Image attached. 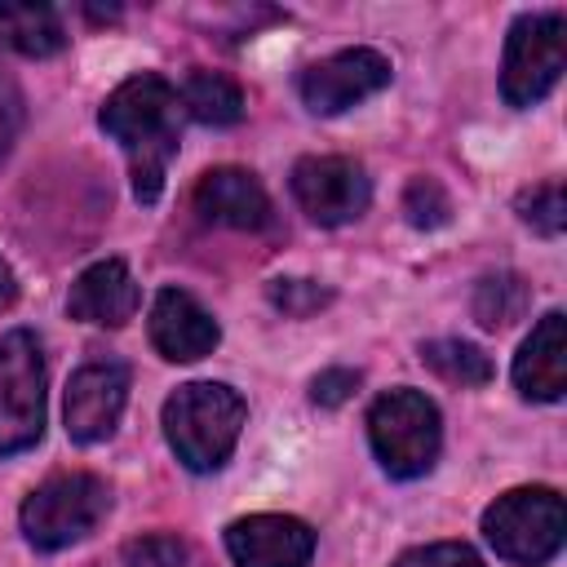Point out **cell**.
Here are the masks:
<instances>
[{
    "instance_id": "1",
    "label": "cell",
    "mask_w": 567,
    "mask_h": 567,
    "mask_svg": "<svg viewBox=\"0 0 567 567\" xmlns=\"http://www.w3.org/2000/svg\"><path fill=\"white\" fill-rule=\"evenodd\" d=\"M97 124L111 142H120L133 177V199L155 204L164 190L168 159L177 155V128H182V97L177 89L155 75H128L124 84L111 89V97L97 111Z\"/></svg>"
},
{
    "instance_id": "2",
    "label": "cell",
    "mask_w": 567,
    "mask_h": 567,
    "mask_svg": "<svg viewBox=\"0 0 567 567\" xmlns=\"http://www.w3.org/2000/svg\"><path fill=\"white\" fill-rule=\"evenodd\" d=\"M248 403L221 381H186L164 399V439L195 474H213L230 461Z\"/></svg>"
},
{
    "instance_id": "3",
    "label": "cell",
    "mask_w": 567,
    "mask_h": 567,
    "mask_svg": "<svg viewBox=\"0 0 567 567\" xmlns=\"http://www.w3.org/2000/svg\"><path fill=\"white\" fill-rule=\"evenodd\" d=\"M368 439L390 478H421L439 461L443 421H439V408L421 390L399 385V390L377 394V403L368 408Z\"/></svg>"
},
{
    "instance_id": "4",
    "label": "cell",
    "mask_w": 567,
    "mask_h": 567,
    "mask_svg": "<svg viewBox=\"0 0 567 567\" xmlns=\"http://www.w3.org/2000/svg\"><path fill=\"white\" fill-rule=\"evenodd\" d=\"M111 509V487L89 470H66L44 478L18 509L27 545L53 554L75 540H84Z\"/></svg>"
},
{
    "instance_id": "5",
    "label": "cell",
    "mask_w": 567,
    "mask_h": 567,
    "mask_svg": "<svg viewBox=\"0 0 567 567\" xmlns=\"http://www.w3.org/2000/svg\"><path fill=\"white\" fill-rule=\"evenodd\" d=\"M487 545L514 567H545L567 540V509L554 487H514L483 509Z\"/></svg>"
},
{
    "instance_id": "6",
    "label": "cell",
    "mask_w": 567,
    "mask_h": 567,
    "mask_svg": "<svg viewBox=\"0 0 567 567\" xmlns=\"http://www.w3.org/2000/svg\"><path fill=\"white\" fill-rule=\"evenodd\" d=\"M567 18L558 9L514 18L501 62V97L509 106H536L567 66Z\"/></svg>"
},
{
    "instance_id": "7",
    "label": "cell",
    "mask_w": 567,
    "mask_h": 567,
    "mask_svg": "<svg viewBox=\"0 0 567 567\" xmlns=\"http://www.w3.org/2000/svg\"><path fill=\"white\" fill-rule=\"evenodd\" d=\"M44 434V350L35 332L0 337V456L35 447Z\"/></svg>"
},
{
    "instance_id": "8",
    "label": "cell",
    "mask_w": 567,
    "mask_h": 567,
    "mask_svg": "<svg viewBox=\"0 0 567 567\" xmlns=\"http://www.w3.org/2000/svg\"><path fill=\"white\" fill-rule=\"evenodd\" d=\"M292 195L301 213L319 226H346L368 213L372 182L359 159L346 155H306L292 164Z\"/></svg>"
},
{
    "instance_id": "9",
    "label": "cell",
    "mask_w": 567,
    "mask_h": 567,
    "mask_svg": "<svg viewBox=\"0 0 567 567\" xmlns=\"http://www.w3.org/2000/svg\"><path fill=\"white\" fill-rule=\"evenodd\" d=\"M390 75H394L390 58L381 49H363L359 44V49H341L332 58L310 62L301 71V80H297V93H301L306 111H315V115H341L354 102L381 93L390 84Z\"/></svg>"
},
{
    "instance_id": "10",
    "label": "cell",
    "mask_w": 567,
    "mask_h": 567,
    "mask_svg": "<svg viewBox=\"0 0 567 567\" xmlns=\"http://www.w3.org/2000/svg\"><path fill=\"white\" fill-rule=\"evenodd\" d=\"M128 403V368L115 359H93L71 372L62 394V421L71 443H102L115 434Z\"/></svg>"
},
{
    "instance_id": "11",
    "label": "cell",
    "mask_w": 567,
    "mask_h": 567,
    "mask_svg": "<svg viewBox=\"0 0 567 567\" xmlns=\"http://www.w3.org/2000/svg\"><path fill=\"white\" fill-rule=\"evenodd\" d=\"M226 554L235 567H310L315 532L292 514H248L226 527Z\"/></svg>"
},
{
    "instance_id": "12",
    "label": "cell",
    "mask_w": 567,
    "mask_h": 567,
    "mask_svg": "<svg viewBox=\"0 0 567 567\" xmlns=\"http://www.w3.org/2000/svg\"><path fill=\"white\" fill-rule=\"evenodd\" d=\"M217 341H221L217 319L186 288H159L155 292V301H151V346L168 363H195V359L213 354Z\"/></svg>"
},
{
    "instance_id": "13",
    "label": "cell",
    "mask_w": 567,
    "mask_h": 567,
    "mask_svg": "<svg viewBox=\"0 0 567 567\" xmlns=\"http://www.w3.org/2000/svg\"><path fill=\"white\" fill-rule=\"evenodd\" d=\"M195 213L213 226H230V230H261L270 221V195L266 186L248 173V168H208L199 182H195V195H190Z\"/></svg>"
},
{
    "instance_id": "14",
    "label": "cell",
    "mask_w": 567,
    "mask_h": 567,
    "mask_svg": "<svg viewBox=\"0 0 567 567\" xmlns=\"http://www.w3.org/2000/svg\"><path fill=\"white\" fill-rule=\"evenodd\" d=\"M514 385L523 399L558 403L567 390V319L563 310H545L536 328L523 337L514 354Z\"/></svg>"
},
{
    "instance_id": "15",
    "label": "cell",
    "mask_w": 567,
    "mask_h": 567,
    "mask_svg": "<svg viewBox=\"0 0 567 567\" xmlns=\"http://www.w3.org/2000/svg\"><path fill=\"white\" fill-rule=\"evenodd\" d=\"M137 279L128 275V266L120 257L93 261L75 275L71 292H66V315L80 323H97V328H120L137 315Z\"/></svg>"
},
{
    "instance_id": "16",
    "label": "cell",
    "mask_w": 567,
    "mask_h": 567,
    "mask_svg": "<svg viewBox=\"0 0 567 567\" xmlns=\"http://www.w3.org/2000/svg\"><path fill=\"white\" fill-rule=\"evenodd\" d=\"M0 40L22 58H53L66 49V27L53 4L0 0Z\"/></svg>"
},
{
    "instance_id": "17",
    "label": "cell",
    "mask_w": 567,
    "mask_h": 567,
    "mask_svg": "<svg viewBox=\"0 0 567 567\" xmlns=\"http://www.w3.org/2000/svg\"><path fill=\"white\" fill-rule=\"evenodd\" d=\"M177 97H182V111H186L190 120L208 124V128L239 124V115H244V89H239L230 75H221V71L195 66V71L186 75V84H182Z\"/></svg>"
},
{
    "instance_id": "18",
    "label": "cell",
    "mask_w": 567,
    "mask_h": 567,
    "mask_svg": "<svg viewBox=\"0 0 567 567\" xmlns=\"http://www.w3.org/2000/svg\"><path fill=\"white\" fill-rule=\"evenodd\" d=\"M421 363L452 381V385H487L492 381V359L474 346V341H461V337H434V341H421Z\"/></svg>"
},
{
    "instance_id": "19",
    "label": "cell",
    "mask_w": 567,
    "mask_h": 567,
    "mask_svg": "<svg viewBox=\"0 0 567 567\" xmlns=\"http://www.w3.org/2000/svg\"><path fill=\"white\" fill-rule=\"evenodd\" d=\"M527 301H532V288L518 275L501 270V275L478 279V288H474V319L496 332V328H509L514 319H523Z\"/></svg>"
},
{
    "instance_id": "20",
    "label": "cell",
    "mask_w": 567,
    "mask_h": 567,
    "mask_svg": "<svg viewBox=\"0 0 567 567\" xmlns=\"http://www.w3.org/2000/svg\"><path fill=\"white\" fill-rule=\"evenodd\" d=\"M514 208H518V217H523L536 235H545V239H558L563 226H567V195H563V182H540V186L523 190Z\"/></svg>"
},
{
    "instance_id": "21",
    "label": "cell",
    "mask_w": 567,
    "mask_h": 567,
    "mask_svg": "<svg viewBox=\"0 0 567 567\" xmlns=\"http://www.w3.org/2000/svg\"><path fill=\"white\" fill-rule=\"evenodd\" d=\"M403 217L416 230H439L452 221V199L434 177H412L403 186Z\"/></svg>"
},
{
    "instance_id": "22",
    "label": "cell",
    "mask_w": 567,
    "mask_h": 567,
    "mask_svg": "<svg viewBox=\"0 0 567 567\" xmlns=\"http://www.w3.org/2000/svg\"><path fill=\"white\" fill-rule=\"evenodd\" d=\"M266 297L275 310H284L288 319H306L315 310H323L332 301V288H323L319 279H292V275H279L266 284Z\"/></svg>"
},
{
    "instance_id": "23",
    "label": "cell",
    "mask_w": 567,
    "mask_h": 567,
    "mask_svg": "<svg viewBox=\"0 0 567 567\" xmlns=\"http://www.w3.org/2000/svg\"><path fill=\"white\" fill-rule=\"evenodd\" d=\"M120 563L124 567H186V545L168 532H146L124 545Z\"/></svg>"
},
{
    "instance_id": "24",
    "label": "cell",
    "mask_w": 567,
    "mask_h": 567,
    "mask_svg": "<svg viewBox=\"0 0 567 567\" xmlns=\"http://www.w3.org/2000/svg\"><path fill=\"white\" fill-rule=\"evenodd\" d=\"M390 567H487L483 554L465 540H434V545H416V549H403Z\"/></svg>"
},
{
    "instance_id": "25",
    "label": "cell",
    "mask_w": 567,
    "mask_h": 567,
    "mask_svg": "<svg viewBox=\"0 0 567 567\" xmlns=\"http://www.w3.org/2000/svg\"><path fill=\"white\" fill-rule=\"evenodd\" d=\"M354 390H359V372H354V368H323V372L310 381V399H315L319 408H341Z\"/></svg>"
},
{
    "instance_id": "26",
    "label": "cell",
    "mask_w": 567,
    "mask_h": 567,
    "mask_svg": "<svg viewBox=\"0 0 567 567\" xmlns=\"http://www.w3.org/2000/svg\"><path fill=\"white\" fill-rule=\"evenodd\" d=\"M18 128H22V93L0 66V164L9 159V151L18 142Z\"/></svg>"
},
{
    "instance_id": "27",
    "label": "cell",
    "mask_w": 567,
    "mask_h": 567,
    "mask_svg": "<svg viewBox=\"0 0 567 567\" xmlns=\"http://www.w3.org/2000/svg\"><path fill=\"white\" fill-rule=\"evenodd\" d=\"M13 297H18V279H13L9 261L0 257V310H9V306H13Z\"/></svg>"
}]
</instances>
